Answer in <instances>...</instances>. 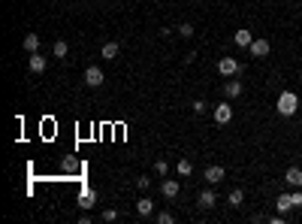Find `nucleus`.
Segmentation results:
<instances>
[{"label":"nucleus","instance_id":"20e7f679","mask_svg":"<svg viewBox=\"0 0 302 224\" xmlns=\"http://www.w3.org/2000/svg\"><path fill=\"white\" fill-rule=\"evenodd\" d=\"M224 167H218V164H211V167H206V173H203V179L209 182V185H218V182H224Z\"/></svg>","mask_w":302,"mask_h":224},{"label":"nucleus","instance_id":"4be33fe9","mask_svg":"<svg viewBox=\"0 0 302 224\" xmlns=\"http://www.w3.org/2000/svg\"><path fill=\"white\" fill-rule=\"evenodd\" d=\"M179 33H182L185 40H190V37H193V25H187V22H185V25L179 27Z\"/></svg>","mask_w":302,"mask_h":224},{"label":"nucleus","instance_id":"f3484780","mask_svg":"<svg viewBox=\"0 0 302 224\" xmlns=\"http://www.w3.org/2000/svg\"><path fill=\"white\" fill-rule=\"evenodd\" d=\"M94 203H97V194H94V191H85V194L79 197V206H82V209H91Z\"/></svg>","mask_w":302,"mask_h":224},{"label":"nucleus","instance_id":"412c9836","mask_svg":"<svg viewBox=\"0 0 302 224\" xmlns=\"http://www.w3.org/2000/svg\"><path fill=\"white\" fill-rule=\"evenodd\" d=\"M61 167L67 170V173H73V170H79V161H76V158H67V161H64Z\"/></svg>","mask_w":302,"mask_h":224},{"label":"nucleus","instance_id":"0eeeda50","mask_svg":"<svg viewBox=\"0 0 302 224\" xmlns=\"http://www.w3.org/2000/svg\"><path fill=\"white\" fill-rule=\"evenodd\" d=\"M230 118H233V106H230V103H218V106H215V122L227 124Z\"/></svg>","mask_w":302,"mask_h":224},{"label":"nucleus","instance_id":"2eb2a0df","mask_svg":"<svg viewBox=\"0 0 302 224\" xmlns=\"http://www.w3.org/2000/svg\"><path fill=\"white\" fill-rule=\"evenodd\" d=\"M275 203H278V212H281V215H287V212L293 209V200H290V194H281Z\"/></svg>","mask_w":302,"mask_h":224},{"label":"nucleus","instance_id":"f03ea898","mask_svg":"<svg viewBox=\"0 0 302 224\" xmlns=\"http://www.w3.org/2000/svg\"><path fill=\"white\" fill-rule=\"evenodd\" d=\"M218 73H221V76H239V73H242V64H239L236 58H221V61H218Z\"/></svg>","mask_w":302,"mask_h":224},{"label":"nucleus","instance_id":"423d86ee","mask_svg":"<svg viewBox=\"0 0 302 224\" xmlns=\"http://www.w3.org/2000/svg\"><path fill=\"white\" fill-rule=\"evenodd\" d=\"M179 191H182V185L175 182V179H166V176H163V182H161V194L172 200V197H179Z\"/></svg>","mask_w":302,"mask_h":224},{"label":"nucleus","instance_id":"39448f33","mask_svg":"<svg viewBox=\"0 0 302 224\" xmlns=\"http://www.w3.org/2000/svg\"><path fill=\"white\" fill-rule=\"evenodd\" d=\"M269 49H272V46H269V40H263V37H260V40H254L251 46H248V51H251L254 58H266V55H269Z\"/></svg>","mask_w":302,"mask_h":224},{"label":"nucleus","instance_id":"f8f14e48","mask_svg":"<svg viewBox=\"0 0 302 224\" xmlns=\"http://www.w3.org/2000/svg\"><path fill=\"white\" fill-rule=\"evenodd\" d=\"M251 43H254V33H251V30H245V27H242V30H236V46L248 49Z\"/></svg>","mask_w":302,"mask_h":224},{"label":"nucleus","instance_id":"9d476101","mask_svg":"<svg viewBox=\"0 0 302 224\" xmlns=\"http://www.w3.org/2000/svg\"><path fill=\"white\" fill-rule=\"evenodd\" d=\"M136 212H139L142 218H148V215L154 212V200H148V197H139V203H136Z\"/></svg>","mask_w":302,"mask_h":224},{"label":"nucleus","instance_id":"dca6fc26","mask_svg":"<svg viewBox=\"0 0 302 224\" xmlns=\"http://www.w3.org/2000/svg\"><path fill=\"white\" fill-rule=\"evenodd\" d=\"M242 200H245V194L239 191V188H233V191H230V194H227V203H230V206H233V209H239V206H242Z\"/></svg>","mask_w":302,"mask_h":224},{"label":"nucleus","instance_id":"c85d7f7f","mask_svg":"<svg viewBox=\"0 0 302 224\" xmlns=\"http://www.w3.org/2000/svg\"><path fill=\"white\" fill-rule=\"evenodd\" d=\"M299 76H302V70H299Z\"/></svg>","mask_w":302,"mask_h":224},{"label":"nucleus","instance_id":"aec40b11","mask_svg":"<svg viewBox=\"0 0 302 224\" xmlns=\"http://www.w3.org/2000/svg\"><path fill=\"white\" fill-rule=\"evenodd\" d=\"M67 49H70V46H67V40H58L51 51H55V58H67Z\"/></svg>","mask_w":302,"mask_h":224},{"label":"nucleus","instance_id":"a878e982","mask_svg":"<svg viewBox=\"0 0 302 224\" xmlns=\"http://www.w3.org/2000/svg\"><path fill=\"white\" fill-rule=\"evenodd\" d=\"M206 109H209L206 100H193V112H206Z\"/></svg>","mask_w":302,"mask_h":224},{"label":"nucleus","instance_id":"a211bd4d","mask_svg":"<svg viewBox=\"0 0 302 224\" xmlns=\"http://www.w3.org/2000/svg\"><path fill=\"white\" fill-rule=\"evenodd\" d=\"M24 49L27 51H37L40 49V33H27V37H24Z\"/></svg>","mask_w":302,"mask_h":224},{"label":"nucleus","instance_id":"1a4fd4ad","mask_svg":"<svg viewBox=\"0 0 302 224\" xmlns=\"http://www.w3.org/2000/svg\"><path fill=\"white\" fill-rule=\"evenodd\" d=\"M284 182H287L290 188H302V170H299V167H290L287 173H284Z\"/></svg>","mask_w":302,"mask_h":224},{"label":"nucleus","instance_id":"9b49d317","mask_svg":"<svg viewBox=\"0 0 302 224\" xmlns=\"http://www.w3.org/2000/svg\"><path fill=\"white\" fill-rule=\"evenodd\" d=\"M118 51H121V46H118V43H103L100 55H103L106 61H115V58H118Z\"/></svg>","mask_w":302,"mask_h":224},{"label":"nucleus","instance_id":"7ed1b4c3","mask_svg":"<svg viewBox=\"0 0 302 224\" xmlns=\"http://www.w3.org/2000/svg\"><path fill=\"white\" fill-rule=\"evenodd\" d=\"M103 70H100V67H88V70H85V82H88V88H100V85H103Z\"/></svg>","mask_w":302,"mask_h":224},{"label":"nucleus","instance_id":"393cba45","mask_svg":"<svg viewBox=\"0 0 302 224\" xmlns=\"http://www.w3.org/2000/svg\"><path fill=\"white\" fill-rule=\"evenodd\" d=\"M154 170H157L161 176H166V173H169V164H166V161H157V164H154Z\"/></svg>","mask_w":302,"mask_h":224},{"label":"nucleus","instance_id":"5701e85b","mask_svg":"<svg viewBox=\"0 0 302 224\" xmlns=\"http://www.w3.org/2000/svg\"><path fill=\"white\" fill-rule=\"evenodd\" d=\"M290 200H293V209H299L302 206V188H296V191L290 194Z\"/></svg>","mask_w":302,"mask_h":224},{"label":"nucleus","instance_id":"cd10ccee","mask_svg":"<svg viewBox=\"0 0 302 224\" xmlns=\"http://www.w3.org/2000/svg\"><path fill=\"white\" fill-rule=\"evenodd\" d=\"M115 218H118V209H106L103 212V221H115Z\"/></svg>","mask_w":302,"mask_h":224},{"label":"nucleus","instance_id":"6ab92c4d","mask_svg":"<svg viewBox=\"0 0 302 224\" xmlns=\"http://www.w3.org/2000/svg\"><path fill=\"white\" fill-rule=\"evenodd\" d=\"M175 170H179V176H190V173H193V167H190V161H187V158H182Z\"/></svg>","mask_w":302,"mask_h":224},{"label":"nucleus","instance_id":"f257e3e1","mask_svg":"<svg viewBox=\"0 0 302 224\" xmlns=\"http://www.w3.org/2000/svg\"><path fill=\"white\" fill-rule=\"evenodd\" d=\"M275 109H278V115H284V118L296 115V109H299V97H296L293 91H281V94H278V103H275Z\"/></svg>","mask_w":302,"mask_h":224},{"label":"nucleus","instance_id":"b1692460","mask_svg":"<svg viewBox=\"0 0 302 224\" xmlns=\"http://www.w3.org/2000/svg\"><path fill=\"white\" fill-rule=\"evenodd\" d=\"M175 218H172V212H161V215H157V224H172Z\"/></svg>","mask_w":302,"mask_h":224},{"label":"nucleus","instance_id":"ddd939ff","mask_svg":"<svg viewBox=\"0 0 302 224\" xmlns=\"http://www.w3.org/2000/svg\"><path fill=\"white\" fill-rule=\"evenodd\" d=\"M197 203L203 206V209H211V206L218 203V197H215V191H203V194L197 197Z\"/></svg>","mask_w":302,"mask_h":224},{"label":"nucleus","instance_id":"bb28decb","mask_svg":"<svg viewBox=\"0 0 302 224\" xmlns=\"http://www.w3.org/2000/svg\"><path fill=\"white\" fill-rule=\"evenodd\" d=\"M148 185H151V179H145V176H139V179H136V188H139V191H145Z\"/></svg>","mask_w":302,"mask_h":224},{"label":"nucleus","instance_id":"6e6552de","mask_svg":"<svg viewBox=\"0 0 302 224\" xmlns=\"http://www.w3.org/2000/svg\"><path fill=\"white\" fill-rule=\"evenodd\" d=\"M27 67H30V73H43L46 67H48V61L40 55V51H30V61H27Z\"/></svg>","mask_w":302,"mask_h":224},{"label":"nucleus","instance_id":"4468645a","mask_svg":"<svg viewBox=\"0 0 302 224\" xmlns=\"http://www.w3.org/2000/svg\"><path fill=\"white\" fill-rule=\"evenodd\" d=\"M224 94H227L230 100L239 97V94H242V82H236V79H233V82H227V85H224Z\"/></svg>","mask_w":302,"mask_h":224}]
</instances>
